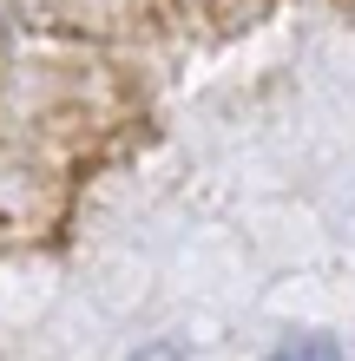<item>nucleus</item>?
Segmentation results:
<instances>
[{"instance_id": "f257e3e1", "label": "nucleus", "mask_w": 355, "mask_h": 361, "mask_svg": "<svg viewBox=\"0 0 355 361\" xmlns=\"http://www.w3.org/2000/svg\"><path fill=\"white\" fill-rule=\"evenodd\" d=\"M270 361H336V342L329 335H289Z\"/></svg>"}]
</instances>
